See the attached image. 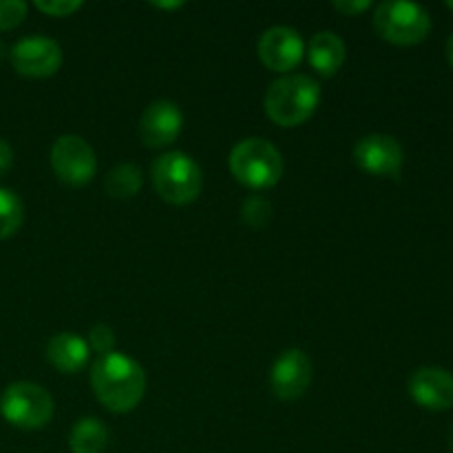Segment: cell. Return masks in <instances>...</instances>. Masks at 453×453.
Segmentation results:
<instances>
[{"label": "cell", "mask_w": 453, "mask_h": 453, "mask_svg": "<svg viewBox=\"0 0 453 453\" xmlns=\"http://www.w3.org/2000/svg\"><path fill=\"white\" fill-rule=\"evenodd\" d=\"M35 9L53 18H66L78 12V9H82V3L80 0H49V3L35 0Z\"/></svg>", "instance_id": "22"}, {"label": "cell", "mask_w": 453, "mask_h": 453, "mask_svg": "<svg viewBox=\"0 0 453 453\" xmlns=\"http://www.w3.org/2000/svg\"><path fill=\"white\" fill-rule=\"evenodd\" d=\"M310 383H312V363L303 349H286L274 361L270 372V388L277 398L296 401L308 392Z\"/></svg>", "instance_id": "10"}, {"label": "cell", "mask_w": 453, "mask_h": 453, "mask_svg": "<svg viewBox=\"0 0 453 453\" xmlns=\"http://www.w3.org/2000/svg\"><path fill=\"white\" fill-rule=\"evenodd\" d=\"M4 53H7V49H4V42H3V40H0V60H3Z\"/></svg>", "instance_id": "27"}, {"label": "cell", "mask_w": 453, "mask_h": 453, "mask_svg": "<svg viewBox=\"0 0 453 453\" xmlns=\"http://www.w3.org/2000/svg\"><path fill=\"white\" fill-rule=\"evenodd\" d=\"M109 442V429L97 418H80L69 434L73 453H100Z\"/></svg>", "instance_id": "16"}, {"label": "cell", "mask_w": 453, "mask_h": 453, "mask_svg": "<svg viewBox=\"0 0 453 453\" xmlns=\"http://www.w3.org/2000/svg\"><path fill=\"white\" fill-rule=\"evenodd\" d=\"M91 388L97 401L115 414H128L140 405L146 389L142 365L122 352L97 357L91 367Z\"/></svg>", "instance_id": "1"}, {"label": "cell", "mask_w": 453, "mask_h": 453, "mask_svg": "<svg viewBox=\"0 0 453 453\" xmlns=\"http://www.w3.org/2000/svg\"><path fill=\"white\" fill-rule=\"evenodd\" d=\"M449 447H451V451H453V425H451V432H449Z\"/></svg>", "instance_id": "28"}, {"label": "cell", "mask_w": 453, "mask_h": 453, "mask_svg": "<svg viewBox=\"0 0 453 453\" xmlns=\"http://www.w3.org/2000/svg\"><path fill=\"white\" fill-rule=\"evenodd\" d=\"M25 221V203L12 188L0 186V239H9Z\"/></svg>", "instance_id": "18"}, {"label": "cell", "mask_w": 453, "mask_h": 453, "mask_svg": "<svg viewBox=\"0 0 453 453\" xmlns=\"http://www.w3.org/2000/svg\"><path fill=\"white\" fill-rule=\"evenodd\" d=\"M62 47L47 35L18 40L9 51L13 69L25 78H51L62 66Z\"/></svg>", "instance_id": "9"}, {"label": "cell", "mask_w": 453, "mask_h": 453, "mask_svg": "<svg viewBox=\"0 0 453 453\" xmlns=\"http://www.w3.org/2000/svg\"><path fill=\"white\" fill-rule=\"evenodd\" d=\"M47 361L62 374H78L88 361V343L73 332H60L49 341Z\"/></svg>", "instance_id": "14"}, {"label": "cell", "mask_w": 453, "mask_h": 453, "mask_svg": "<svg viewBox=\"0 0 453 453\" xmlns=\"http://www.w3.org/2000/svg\"><path fill=\"white\" fill-rule=\"evenodd\" d=\"M88 349H96L100 357H104V354H111L115 348V332L111 330L106 323H97V326L91 327V332H88Z\"/></svg>", "instance_id": "20"}, {"label": "cell", "mask_w": 453, "mask_h": 453, "mask_svg": "<svg viewBox=\"0 0 453 453\" xmlns=\"http://www.w3.org/2000/svg\"><path fill=\"white\" fill-rule=\"evenodd\" d=\"M447 9H451V12H453V0H449V3H447Z\"/></svg>", "instance_id": "29"}, {"label": "cell", "mask_w": 453, "mask_h": 453, "mask_svg": "<svg viewBox=\"0 0 453 453\" xmlns=\"http://www.w3.org/2000/svg\"><path fill=\"white\" fill-rule=\"evenodd\" d=\"M345 56H348V49H345V42L341 40V35H336L334 31H319L310 40V65L314 66V71L326 75V78H332V75L339 73L345 62Z\"/></svg>", "instance_id": "15"}, {"label": "cell", "mask_w": 453, "mask_h": 453, "mask_svg": "<svg viewBox=\"0 0 453 453\" xmlns=\"http://www.w3.org/2000/svg\"><path fill=\"white\" fill-rule=\"evenodd\" d=\"M257 53H259V60L270 71L286 73V71H292L303 60L305 47L299 31L281 25L270 27L268 31L261 34L259 44H257Z\"/></svg>", "instance_id": "11"}, {"label": "cell", "mask_w": 453, "mask_h": 453, "mask_svg": "<svg viewBox=\"0 0 453 453\" xmlns=\"http://www.w3.org/2000/svg\"><path fill=\"white\" fill-rule=\"evenodd\" d=\"M354 162L358 168L374 177H392L398 180L405 164V150L401 142L385 133H372L361 137L354 146Z\"/></svg>", "instance_id": "8"}, {"label": "cell", "mask_w": 453, "mask_h": 453, "mask_svg": "<svg viewBox=\"0 0 453 453\" xmlns=\"http://www.w3.org/2000/svg\"><path fill=\"white\" fill-rule=\"evenodd\" d=\"M410 396L416 405L429 411H447L453 407V374L445 367L425 365L411 374Z\"/></svg>", "instance_id": "13"}, {"label": "cell", "mask_w": 453, "mask_h": 453, "mask_svg": "<svg viewBox=\"0 0 453 453\" xmlns=\"http://www.w3.org/2000/svg\"><path fill=\"white\" fill-rule=\"evenodd\" d=\"M27 16V4L20 0H0V31L20 25Z\"/></svg>", "instance_id": "21"}, {"label": "cell", "mask_w": 453, "mask_h": 453, "mask_svg": "<svg viewBox=\"0 0 453 453\" xmlns=\"http://www.w3.org/2000/svg\"><path fill=\"white\" fill-rule=\"evenodd\" d=\"M13 166V149L9 146L7 140L0 137V177L7 175Z\"/></svg>", "instance_id": "24"}, {"label": "cell", "mask_w": 453, "mask_h": 453, "mask_svg": "<svg viewBox=\"0 0 453 453\" xmlns=\"http://www.w3.org/2000/svg\"><path fill=\"white\" fill-rule=\"evenodd\" d=\"M181 127H184V115L180 106L171 100H157L150 102L142 113L137 133L149 149H166L177 140Z\"/></svg>", "instance_id": "12"}, {"label": "cell", "mask_w": 453, "mask_h": 453, "mask_svg": "<svg viewBox=\"0 0 453 453\" xmlns=\"http://www.w3.org/2000/svg\"><path fill=\"white\" fill-rule=\"evenodd\" d=\"M321 102V87L314 78L290 73L274 80L265 91V113L279 127H299L308 122Z\"/></svg>", "instance_id": "2"}, {"label": "cell", "mask_w": 453, "mask_h": 453, "mask_svg": "<svg viewBox=\"0 0 453 453\" xmlns=\"http://www.w3.org/2000/svg\"><path fill=\"white\" fill-rule=\"evenodd\" d=\"M153 7H157V9H177V7H181V3H153Z\"/></svg>", "instance_id": "26"}, {"label": "cell", "mask_w": 453, "mask_h": 453, "mask_svg": "<svg viewBox=\"0 0 453 453\" xmlns=\"http://www.w3.org/2000/svg\"><path fill=\"white\" fill-rule=\"evenodd\" d=\"M51 166L62 184L80 188L96 177V150L84 137L60 135L51 146Z\"/></svg>", "instance_id": "7"}, {"label": "cell", "mask_w": 453, "mask_h": 453, "mask_svg": "<svg viewBox=\"0 0 453 453\" xmlns=\"http://www.w3.org/2000/svg\"><path fill=\"white\" fill-rule=\"evenodd\" d=\"M142 171L135 164H118L106 173L104 188L113 199H131L140 193L142 188Z\"/></svg>", "instance_id": "17"}, {"label": "cell", "mask_w": 453, "mask_h": 453, "mask_svg": "<svg viewBox=\"0 0 453 453\" xmlns=\"http://www.w3.org/2000/svg\"><path fill=\"white\" fill-rule=\"evenodd\" d=\"M374 29L388 42L398 47H414L429 35L432 18L420 4L407 0H388L376 7Z\"/></svg>", "instance_id": "5"}, {"label": "cell", "mask_w": 453, "mask_h": 453, "mask_svg": "<svg viewBox=\"0 0 453 453\" xmlns=\"http://www.w3.org/2000/svg\"><path fill=\"white\" fill-rule=\"evenodd\" d=\"M150 181L159 197L173 206L193 203L203 188L202 168L181 150L159 155L150 166Z\"/></svg>", "instance_id": "3"}, {"label": "cell", "mask_w": 453, "mask_h": 453, "mask_svg": "<svg viewBox=\"0 0 453 453\" xmlns=\"http://www.w3.org/2000/svg\"><path fill=\"white\" fill-rule=\"evenodd\" d=\"M370 0H334L332 7L343 13V16H358L365 9H370Z\"/></svg>", "instance_id": "23"}, {"label": "cell", "mask_w": 453, "mask_h": 453, "mask_svg": "<svg viewBox=\"0 0 453 453\" xmlns=\"http://www.w3.org/2000/svg\"><path fill=\"white\" fill-rule=\"evenodd\" d=\"M230 171L248 188H273L283 175V157L274 144L261 137H246L230 150Z\"/></svg>", "instance_id": "4"}, {"label": "cell", "mask_w": 453, "mask_h": 453, "mask_svg": "<svg viewBox=\"0 0 453 453\" xmlns=\"http://www.w3.org/2000/svg\"><path fill=\"white\" fill-rule=\"evenodd\" d=\"M0 411L4 420L18 429H42L53 416V398L42 385L20 380L4 389Z\"/></svg>", "instance_id": "6"}, {"label": "cell", "mask_w": 453, "mask_h": 453, "mask_svg": "<svg viewBox=\"0 0 453 453\" xmlns=\"http://www.w3.org/2000/svg\"><path fill=\"white\" fill-rule=\"evenodd\" d=\"M273 203L268 199L261 197V195H250L242 206V219L250 228L264 230L270 224V219H273Z\"/></svg>", "instance_id": "19"}, {"label": "cell", "mask_w": 453, "mask_h": 453, "mask_svg": "<svg viewBox=\"0 0 453 453\" xmlns=\"http://www.w3.org/2000/svg\"><path fill=\"white\" fill-rule=\"evenodd\" d=\"M447 60H449V65H451V69H453V34L449 35V40H447Z\"/></svg>", "instance_id": "25"}]
</instances>
